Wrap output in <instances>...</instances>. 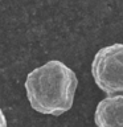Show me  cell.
Listing matches in <instances>:
<instances>
[{"label": "cell", "mask_w": 123, "mask_h": 127, "mask_svg": "<svg viewBox=\"0 0 123 127\" xmlns=\"http://www.w3.org/2000/svg\"><path fill=\"white\" fill-rule=\"evenodd\" d=\"M0 127H7V119H5V115H4L1 107H0Z\"/></svg>", "instance_id": "4"}, {"label": "cell", "mask_w": 123, "mask_h": 127, "mask_svg": "<svg viewBox=\"0 0 123 127\" xmlns=\"http://www.w3.org/2000/svg\"><path fill=\"white\" fill-rule=\"evenodd\" d=\"M94 122L97 127H123V94L107 95L99 101Z\"/></svg>", "instance_id": "3"}, {"label": "cell", "mask_w": 123, "mask_h": 127, "mask_svg": "<svg viewBox=\"0 0 123 127\" xmlns=\"http://www.w3.org/2000/svg\"><path fill=\"white\" fill-rule=\"evenodd\" d=\"M78 78L74 70L58 60H50L28 73L27 98L34 111L60 117L74 103Z\"/></svg>", "instance_id": "1"}, {"label": "cell", "mask_w": 123, "mask_h": 127, "mask_svg": "<svg viewBox=\"0 0 123 127\" xmlns=\"http://www.w3.org/2000/svg\"><path fill=\"white\" fill-rule=\"evenodd\" d=\"M91 75L105 94H123V42L103 46L95 53Z\"/></svg>", "instance_id": "2"}]
</instances>
